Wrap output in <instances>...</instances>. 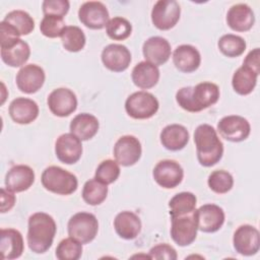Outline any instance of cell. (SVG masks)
I'll return each instance as SVG.
<instances>
[{
    "label": "cell",
    "mask_w": 260,
    "mask_h": 260,
    "mask_svg": "<svg viewBox=\"0 0 260 260\" xmlns=\"http://www.w3.org/2000/svg\"><path fill=\"white\" fill-rule=\"evenodd\" d=\"M158 107L156 98L147 91H136L125 102L126 113L133 119H149L157 112Z\"/></svg>",
    "instance_id": "52a82bcc"
},
{
    "label": "cell",
    "mask_w": 260,
    "mask_h": 260,
    "mask_svg": "<svg viewBox=\"0 0 260 260\" xmlns=\"http://www.w3.org/2000/svg\"><path fill=\"white\" fill-rule=\"evenodd\" d=\"M9 115L17 124H29L39 116L38 104L26 98H16L9 105Z\"/></svg>",
    "instance_id": "d4e9b609"
},
{
    "label": "cell",
    "mask_w": 260,
    "mask_h": 260,
    "mask_svg": "<svg viewBox=\"0 0 260 260\" xmlns=\"http://www.w3.org/2000/svg\"><path fill=\"white\" fill-rule=\"evenodd\" d=\"M259 72L260 71L243 64L233 75L232 85L234 90L241 95L251 93L256 86Z\"/></svg>",
    "instance_id": "4dcf8cb0"
},
{
    "label": "cell",
    "mask_w": 260,
    "mask_h": 260,
    "mask_svg": "<svg viewBox=\"0 0 260 260\" xmlns=\"http://www.w3.org/2000/svg\"><path fill=\"white\" fill-rule=\"evenodd\" d=\"M108 195L106 184L98 181L95 178L85 182L82 189V198L89 205H99L105 201Z\"/></svg>",
    "instance_id": "d6a6232c"
},
{
    "label": "cell",
    "mask_w": 260,
    "mask_h": 260,
    "mask_svg": "<svg viewBox=\"0 0 260 260\" xmlns=\"http://www.w3.org/2000/svg\"><path fill=\"white\" fill-rule=\"evenodd\" d=\"M35 28V20L23 10H12L0 23V36L16 37L30 34Z\"/></svg>",
    "instance_id": "9c48e42d"
},
{
    "label": "cell",
    "mask_w": 260,
    "mask_h": 260,
    "mask_svg": "<svg viewBox=\"0 0 260 260\" xmlns=\"http://www.w3.org/2000/svg\"><path fill=\"white\" fill-rule=\"evenodd\" d=\"M67 228L69 237L81 244H88L98 234L99 222L92 213L77 212L70 217Z\"/></svg>",
    "instance_id": "5b68a950"
},
{
    "label": "cell",
    "mask_w": 260,
    "mask_h": 260,
    "mask_svg": "<svg viewBox=\"0 0 260 260\" xmlns=\"http://www.w3.org/2000/svg\"><path fill=\"white\" fill-rule=\"evenodd\" d=\"M160 142L169 150L177 151L183 149L189 141V132L183 125L171 124L160 132Z\"/></svg>",
    "instance_id": "4316f807"
},
{
    "label": "cell",
    "mask_w": 260,
    "mask_h": 260,
    "mask_svg": "<svg viewBox=\"0 0 260 260\" xmlns=\"http://www.w3.org/2000/svg\"><path fill=\"white\" fill-rule=\"evenodd\" d=\"M42 7L45 15L64 17L69 10V2L67 0H45Z\"/></svg>",
    "instance_id": "60d3db41"
},
{
    "label": "cell",
    "mask_w": 260,
    "mask_h": 260,
    "mask_svg": "<svg viewBox=\"0 0 260 260\" xmlns=\"http://www.w3.org/2000/svg\"><path fill=\"white\" fill-rule=\"evenodd\" d=\"M152 176L160 187L173 189L182 182L184 171L179 162L172 159H164L156 164Z\"/></svg>",
    "instance_id": "7c38bea8"
},
{
    "label": "cell",
    "mask_w": 260,
    "mask_h": 260,
    "mask_svg": "<svg viewBox=\"0 0 260 260\" xmlns=\"http://www.w3.org/2000/svg\"><path fill=\"white\" fill-rule=\"evenodd\" d=\"M100 123L96 117L87 113L78 114L70 123V132L80 140L91 139L98 133Z\"/></svg>",
    "instance_id": "f546056e"
},
{
    "label": "cell",
    "mask_w": 260,
    "mask_h": 260,
    "mask_svg": "<svg viewBox=\"0 0 260 260\" xmlns=\"http://www.w3.org/2000/svg\"><path fill=\"white\" fill-rule=\"evenodd\" d=\"M198 230L204 233L217 232L224 222V212L216 204H204L196 210Z\"/></svg>",
    "instance_id": "ffe728a7"
},
{
    "label": "cell",
    "mask_w": 260,
    "mask_h": 260,
    "mask_svg": "<svg viewBox=\"0 0 260 260\" xmlns=\"http://www.w3.org/2000/svg\"><path fill=\"white\" fill-rule=\"evenodd\" d=\"M173 62L177 69L190 73L198 69L201 63V56L198 50L191 45L178 46L173 53Z\"/></svg>",
    "instance_id": "484cf974"
},
{
    "label": "cell",
    "mask_w": 260,
    "mask_h": 260,
    "mask_svg": "<svg viewBox=\"0 0 260 260\" xmlns=\"http://www.w3.org/2000/svg\"><path fill=\"white\" fill-rule=\"evenodd\" d=\"M62 45L69 52H79L85 46V35L76 25H67L61 34Z\"/></svg>",
    "instance_id": "836d02e7"
},
{
    "label": "cell",
    "mask_w": 260,
    "mask_h": 260,
    "mask_svg": "<svg viewBox=\"0 0 260 260\" xmlns=\"http://www.w3.org/2000/svg\"><path fill=\"white\" fill-rule=\"evenodd\" d=\"M82 254V244L69 237L62 240L56 248V257L59 260H77Z\"/></svg>",
    "instance_id": "8d00e7d4"
},
{
    "label": "cell",
    "mask_w": 260,
    "mask_h": 260,
    "mask_svg": "<svg viewBox=\"0 0 260 260\" xmlns=\"http://www.w3.org/2000/svg\"><path fill=\"white\" fill-rule=\"evenodd\" d=\"M131 77L136 86L142 89H148L158 82L159 70L157 66L147 61H142L134 66Z\"/></svg>",
    "instance_id": "f1b7e54d"
},
{
    "label": "cell",
    "mask_w": 260,
    "mask_h": 260,
    "mask_svg": "<svg viewBox=\"0 0 260 260\" xmlns=\"http://www.w3.org/2000/svg\"><path fill=\"white\" fill-rule=\"evenodd\" d=\"M24 244L21 234L14 229H2L0 232V252L4 260L16 259L21 256Z\"/></svg>",
    "instance_id": "603a6c76"
},
{
    "label": "cell",
    "mask_w": 260,
    "mask_h": 260,
    "mask_svg": "<svg viewBox=\"0 0 260 260\" xmlns=\"http://www.w3.org/2000/svg\"><path fill=\"white\" fill-rule=\"evenodd\" d=\"M114 228L122 239L133 240L141 231V221L136 213L132 211H122L115 217Z\"/></svg>",
    "instance_id": "83f0119b"
},
{
    "label": "cell",
    "mask_w": 260,
    "mask_h": 260,
    "mask_svg": "<svg viewBox=\"0 0 260 260\" xmlns=\"http://www.w3.org/2000/svg\"><path fill=\"white\" fill-rule=\"evenodd\" d=\"M196 202L197 198L191 192H181L176 194L169 202L171 217L193 212L196 207Z\"/></svg>",
    "instance_id": "1f68e13d"
},
{
    "label": "cell",
    "mask_w": 260,
    "mask_h": 260,
    "mask_svg": "<svg viewBox=\"0 0 260 260\" xmlns=\"http://www.w3.org/2000/svg\"><path fill=\"white\" fill-rule=\"evenodd\" d=\"M65 22L63 17L56 15H45L40 23L41 32L47 38L61 37L63 29L65 28Z\"/></svg>",
    "instance_id": "ab89813d"
},
{
    "label": "cell",
    "mask_w": 260,
    "mask_h": 260,
    "mask_svg": "<svg viewBox=\"0 0 260 260\" xmlns=\"http://www.w3.org/2000/svg\"><path fill=\"white\" fill-rule=\"evenodd\" d=\"M41 181L46 190L59 195H70L76 191L78 186L75 175L57 166L46 168Z\"/></svg>",
    "instance_id": "277c9868"
},
{
    "label": "cell",
    "mask_w": 260,
    "mask_h": 260,
    "mask_svg": "<svg viewBox=\"0 0 260 260\" xmlns=\"http://www.w3.org/2000/svg\"><path fill=\"white\" fill-rule=\"evenodd\" d=\"M1 59L10 67H20L29 58L30 49L26 42L16 37L0 36Z\"/></svg>",
    "instance_id": "8992f818"
},
{
    "label": "cell",
    "mask_w": 260,
    "mask_h": 260,
    "mask_svg": "<svg viewBox=\"0 0 260 260\" xmlns=\"http://www.w3.org/2000/svg\"><path fill=\"white\" fill-rule=\"evenodd\" d=\"M142 52L147 62L159 66L171 57V45L165 38L151 37L144 42Z\"/></svg>",
    "instance_id": "44dd1931"
},
{
    "label": "cell",
    "mask_w": 260,
    "mask_h": 260,
    "mask_svg": "<svg viewBox=\"0 0 260 260\" xmlns=\"http://www.w3.org/2000/svg\"><path fill=\"white\" fill-rule=\"evenodd\" d=\"M181 8L175 0H158L151 10V21L160 30L174 27L180 19Z\"/></svg>",
    "instance_id": "30bf717a"
},
{
    "label": "cell",
    "mask_w": 260,
    "mask_h": 260,
    "mask_svg": "<svg viewBox=\"0 0 260 260\" xmlns=\"http://www.w3.org/2000/svg\"><path fill=\"white\" fill-rule=\"evenodd\" d=\"M259 56H260V51L259 48H255L254 50L250 51L248 55L246 56L244 60V65H247L255 70L260 71V63H259Z\"/></svg>",
    "instance_id": "ee69618b"
},
{
    "label": "cell",
    "mask_w": 260,
    "mask_h": 260,
    "mask_svg": "<svg viewBox=\"0 0 260 260\" xmlns=\"http://www.w3.org/2000/svg\"><path fill=\"white\" fill-rule=\"evenodd\" d=\"M55 153L57 158L63 164H75L82 154L81 140L71 132L62 134L56 140Z\"/></svg>",
    "instance_id": "2e32d148"
},
{
    "label": "cell",
    "mask_w": 260,
    "mask_h": 260,
    "mask_svg": "<svg viewBox=\"0 0 260 260\" xmlns=\"http://www.w3.org/2000/svg\"><path fill=\"white\" fill-rule=\"evenodd\" d=\"M149 258L157 259V260H161V259L176 260L177 252L172 246H170L168 244H159L150 249Z\"/></svg>",
    "instance_id": "b9f144b4"
},
{
    "label": "cell",
    "mask_w": 260,
    "mask_h": 260,
    "mask_svg": "<svg viewBox=\"0 0 260 260\" xmlns=\"http://www.w3.org/2000/svg\"><path fill=\"white\" fill-rule=\"evenodd\" d=\"M15 204V196L7 188H1V212L9 211Z\"/></svg>",
    "instance_id": "7bdbcfd3"
},
{
    "label": "cell",
    "mask_w": 260,
    "mask_h": 260,
    "mask_svg": "<svg viewBox=\"0 0 260 260\" xmlns=\"http://www.w3.org/2000/svg\"><path fill=\"white\" fill-rule=\"evenodd\" d=\"M47 103L52 114L58 117H67L77 108L75 93L69 88L64 87L54 89L49 94Z\"/></svg>",
    "instance_id": "e0dca14e"
},
{
    "label": "cell",
    "mask_w": 260,
    "mask_h": 260,
    "mask_svg": "<svg viewBox=\"0 0 260 260\" xmlns=\"http://www.w3.org/2000/svg\"><path fill=\"white\" fill-rule=\"evenodd\" d=\"M235 250L244 256L255 255L260 248V235L256 228L250 224L240 225L233 238Z\"/></svg>",
    "instance_id": "5bb4252c"
},
{
    "label": "cell",
    "mask_w": 260,
    "mask_h": 260,
    "mask_svg": "<svg viewBox=\"0 0 260 260\" xmlns=\"http://www.w3.org/2000/svg\"><path fill=\"white\" fill-rule=\"evenodd\" d=\"M219 51L226 57L234 58L241 56L246 50V42L245 40L236 35L228 34L223 35L217 43Z\"/></svg>",
    "instance_id": "e575fe53"
},
{
    "label": "cell",
    "mask_w": 260,
    "mask_h": 260,
    "mask_svg": "<svg viewBox=\"0 0 260 260\" xmlns=\"http://www.w3.org/2000/svg\"><path fill=\"white\" fill-rule=\"evenodd\" d=\"M171 218V237L173 241L181 247L192 244L196 239L198 230L196 209L191 213L180 216H173Z\"/></svg>",
    "instance_id": "ba28073f"
},
{
    "label": "cell",
    "mask_w": 260,
    "mask_h": 260,
    "mask_svg": "<svg viewBox=\"0 0 260 260\" xmlns=\"http://www.w3.org/2000/svg\"><path fill=\"white\" fill-rule=\"evenodd\" d=\"M106 31L109 38L112 40L123 41L131 35L132 25L126 18L116 16L108 21L106 25Z\"/></svg>",
    "instance_id": "d590c367"
},
{
    "label": "cell",
    "mask_w": 260,
    "mask_h": 260,
    "mask_svg": "<svg viewBox=\"0 0 260 260\" xmlns=\"http://www.w3.org/2000/svg\"><path fill=\"white\" fill-rule=\"evenodd\" d=\"M120 176V167L113 159L103 160L95 171V179L106 185L114 183Z\"/></svg>",
    "instance_id": "f35d334b"
},
{
    "label": "cell",
    "mask_w": 260,
    "mask_h": 260,
    "mask_svg": "<svg viewBox=\"0 0 260 260\" xmlns=\"http://www.w3.org/2000/svg\"><path fill=\"white\" fill-rule=\"evenodd\" d=\"M57 225L54 218L45 212H36L28 218L27 244L38 254L45 253L52 246Z\"/></svg>",
    "instance_id": "7a4b0ae2"
},
{
    "label": "cell",
    "mask_w": 260,
    "mask_h": 260,
    "mask_svg": "<svg viewBox=\"0 0 260 260\" xmlns=\"http://www.w3.org/2000/svg\"><path fill=\"white\" fill-rule=\"evenodd\" d=\"M114 156L116 161L121 166H133L141 156L140 141L133 135L120 137L114 146Z\"/></svg>",
    "instance_id": "9a60e30c"
},
{
    "label": "cell",
    "mask_w": 260,
    "mask_h": 260,
    "mask_svg": "<svg viewBox=\"0 0 260 260\" xmlns=\"http://www.w3.org/2000/svg\"><path fill=\"white\" fill-rule=\"evenodd\" d=\"M45 71L36 64L24 65L16 74V85L24 93H35L45 82Z\"/></svg>",
    "instance_id": "ac0fdd59"
},
{
    "label": "cell",
    "mask_w": 260,
    "mask_h": 260,
    "mask_svg": "<svg viewBox=\"0 0 260 260\" xmlns=\"http://www.w3.org/2000/svg\"><path fill=\"white\" fill-rule=\"evenodd\" d=\"M219 99V88L212 82H200L195 86L182 87L176 93L179 106L187 112L196 113L214 105Z\"/></svg>",
    "instance_id": "6da1fadb"
},
{
    "label": "cell",
    "mask_w": 260,
    "mask_h": 260,
    "mask_svg": "<svg viewBox=\"0 0 260 260\" xmlns=\"http://www.w3.org/2000/svg\"><path fill=\"white\" fill-rule=\"evenodd\" d=\"M35 182L34 170L25 165H16L6 174L5 187L12 192L27 190Z\"/></svg>",
    "instance_id": "7402d4cb"
},
{
    "label": "cell",
    "mask_w": 260,
    "mask_h": 260,
    "mask_svg": "<svg viewBox=\"0 0 260 260\" xmlns=\"http://www.w3.org/2000/svg\"><path fill=\"white\" fill-rule=\"evenodd\" d=\"M194 142L197 158L201 166L212 167L221 159L223 144L212 126L208 124L199 125L194 132Z\"/></svg>",
    "instance_id": "3957f363"
},
{
    "label": "cell",
    "mask_w": 260,
    "mask_h": 260,
    "mask_svg": "<svg viewBox=\"0 0 260 260\" xmlns=\"http://www.w3.org/2000/svg\"><path fill=\"white\" fill-rule=\"evenodd\" d=\"M217 131L226 140L240 142L248 138L251 126L247 119L238 115L223 117L217 124Z\"/></svg>",
    "instance_id": "8fae6325"
},
{
    "label": "cell",
    "mask_w": 260,
    "mask_h": 260,
    "mask_svg": "<svg viewBox=\"0 0 260 260\" xmlns=\"http://www.w3.org/2000/svg\"><path fill=\"white\" fill-rule=\"evenodd\" d=\"M102 62L109 70L122 72L131 63V53L124 45L110 44L102 52Z\"/></svg>",
    "instance_id": "d6986e66"
},
{
    "label": "cell",
    "mask_w": 260,
    "mask_h": 260,
    "mask_svg": "<svg viewBox=\"0 0 260 260\" xmlns=\"http://www.w3.org/2000/svg\"><path fill=\"white\" fill-rule=\"evenodd\" d=\"M255 16L252 8L244 3L233 5L226 13L228 25L236 31H247L252 28Z\"/></svg>",
    "instance_id": "cb8c5ba5"
},
{
    "label": "cell",
    "mask_w": 260,
    "mask_h": 260,
    "mask_svg": "<svg viewBox=\"0 0 260 260\" xmlns=\"http://www.w3.org/2000/svg\"><path fill=\"white\" fill-rule=\"evenodd\" d=\"M207 183L213 192L217 194H224L233 188L234 179L229 172L217 170L209 175Z\"/></svg>",
    "instance_id": "74e56055"
},
{
    "label": "cell",
    "mask_w": 260,
    "mask_h": 260,
    "mask_svg": "<svg viewBox=\"0 0 260 260\" xmlns=\"http://www.w3.org/2000/svg\"><path fill=\"white\" fill-rule=\"evenodd\" d=\"M78 17L86 27L102 29L109 21V11L105 4L100 1H87L80 6Z\"/></svg>",
    "instance_id": "4fadbf2b"
}]
</instances>
